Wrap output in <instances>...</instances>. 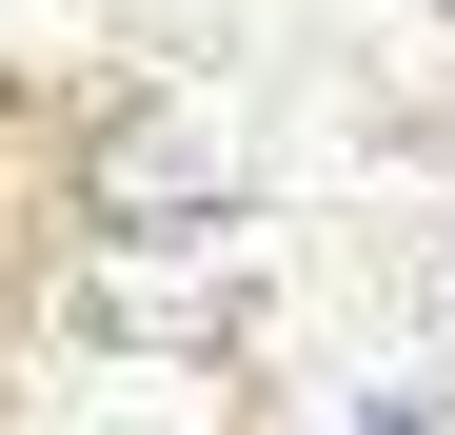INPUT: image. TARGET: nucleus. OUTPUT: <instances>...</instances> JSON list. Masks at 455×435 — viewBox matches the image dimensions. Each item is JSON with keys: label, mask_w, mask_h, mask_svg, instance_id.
Here are the masks:
<instances>
[{"label": "nucleus", "mask_w": 455, "mask_h": 435, "mask_svg": "<svg viewBox=\"0 0 455 435\" xmlns=\"http://www.w3.org/2000/svg\"><path fill=\"white\" fill-rule=\"evenodd\" d=\"M60 336L100 376H218L258 336V218H159V238H80L60 257Z\"/></svg>", "instance_id": "nucleus-1"}, {"label": "nucleus", "mask_w": 455, "mask_h": 435, "mask_svg": "<svg viewBox=\"0 0 455 435\" xmlns=\"http://www.w3.org/2000/svg\"><path fill=\"white\" fill-rule=\"evenodd\" d=\"M159 218H238V138H218V99L139 80L80 138V238H159Z\"/></svg>", "instance_id": "nucleus-2"}, {"label": "nucleus", "mask_w": 455, "mask_h": 435, "mask_svg": "<svg viewBox=\"0 0 455 435\" xmlns=\"http://www.w3.org/2000/svg\"><path fill=\"white\" fill-rule=\"evenodd\" d=\"M356 435H455V356H416V376H376V396H356Z\"/></svg>", "instance_id": "nucleus-3"}, {"label": "nucleus", "mask_w": 455, "mask_h": 435, "mask_svg": "<svg viewBox=\"0 0 455 435\" xmlns=\"http://www.w3.org/2000/svg\"><path fill=\"white\" fill-rule=\"evenodd\" d=\"M435 257H455V238H435Z\"/></svg>", "instance_id": "nucleus-4"}]
</instances>
